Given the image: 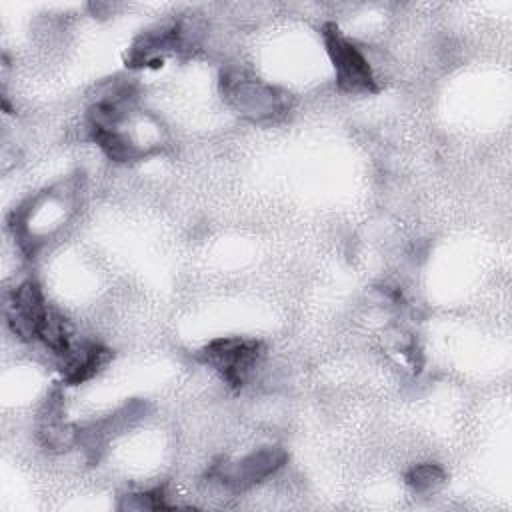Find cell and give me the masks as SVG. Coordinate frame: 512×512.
Masks as SVG:
<instances>
[{"label": "cell", "instance_id": "cell-1", "mask_svg": "<svg viewBox=\"0 0 512 512\" xmlns=\"http://www.w3.org/2000/svg\"><path fill=\"white\" fill-rule=\"evenodd\" d=\"M220 90L226 102L252 122L274 120L288 112L290 100L286 92L266 84L244 68L228 66L220 74Z\"/></svg>", "mask_w": 512, "mask_h": 512}, {"label": "cell", "instance_id": "cell-2", "mask_svg": "<svg viewBox=\"0 0 512 512\" xmlns=\"http://www.w3.org/2000/svg\"><path fill=\"white\" fill-rule=\"evenodd\" d=\"M200 356L220 374V378L230 388L240 390L248 384L250 376L260 366L264 358V346L258 340L240 336L216 338L202 348Z\"/></svg>", "mask_w": 512, "mask_h": 512}, {"label": "cell", "instance_id": "cell-3", "mask_svg": "<svg viewBox=\"0 0 512 512\" xmlns=\"http://www.w3.org/2000/svg\"><path fill=\"white\" fill-rule=\"evenodd\" d=\"M286 458L288 456L282 448L264 446L246 454L240 460H222L218 464H212V468L208 470V478H212L230 492H242L276 474L284 466Z\"/></svg>", "mask_w": 512, "mask_h": 512}, {"label": "cell", "instance_id": "cell-4", "mask_svg": "<svg viewBox=\"0 0 512 512\" xmlns=\"http://www.w3.org/2000/svg\"><path fill=\"white\" fill-rule=\"evenodd\" d=\"M322 40L326 52L334 64L338 86L346 92H374L376 78L368 64V58L360 52L356 44H352L336 24L326 22L322 26Z\"/></svg>", "mask_w": 512, "mask_h": 512}, {"label": "cell", "instance_id": "cell-5", "mask_svg": "<svg viewBox=\"0 0 512 512\" xmlns=\"http://www.w3.org/2000/svg\"><path fill=\"white\" fill-rule=\"evenodd\" d=\"M6 322L10 330L26 342L38 340V334L50 314L40 286L32 280L18 284L6 298Z\"/></svg>", "mask_w": 512, "mask_h": 512}, {"label": "cell", "instance_id": "cell-6", "mask_svg": "<svg viewBox=\"0 0 512 512\" xmlns=\"http://www.w3.org/2000/svg\"><path fill=\"white\" fill-rule=\"evenodd\" d=\"M110 358V350L92 340H76L72 350L58 362L64 380L80 384L92 378Z\"/></svg>", "mask_w": 512, "mask_h": 512}, {"label": "cell", "instance_id": "cell-7", "mask_svg": "<svg viewBox=\"0 0 512 512\" xmlns=\"http://www.w3.org/2000/svg\"><path fill=\"white\" fill-rule=\"evenodd\" d=\"M446 474L438 464H416L406 472V484L414 492H430L444 482Z\"/></svg>", "mask_w": 512, "mask_h": 512}, {"label": "cell", "instance_id": "cell-8", "mask_svg": "<svg viewBox=\"0 0 512 512\" xmlns=\"http://www.w3.org/2000/svg\"><path fill=\"white\" fill-rule=\"evenodd\" d=\"M164 488H154L140 494L126 496L122 508H134V510H156V508H168L164 502Z\"/></svg>", "mask_w": 512, "mask_h": 512}]
</instances>
